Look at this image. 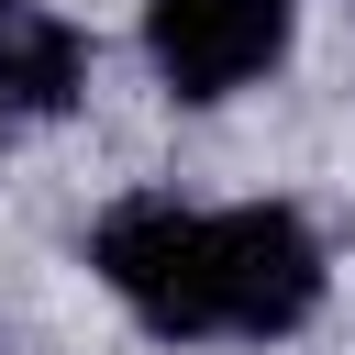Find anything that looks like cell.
Segmentation results:
<instances>
[{"label": "cell", "mask_w": 355, "mask_h": 355, "mask_svg": "<svg viewBox=\"0 0 355 355\" xmlns=\"http://www.w3.org/2000/svg\"><path fill=\"white\" fill-rule=\"evenodd\" d=\"M89 266L166 344H277L322 311V244L277 200H233V211L111 200L89 222Z\"/></svg>", "instance_id": "6da1fadb"}, {"label": "cell", "mask_w": 355, "mask_h": 355, "mask_svg": "<svg viewBox=\"0 0 355 355\" xmlns=\"http://www.w3.org/2000/svg\"><path fill=\"white\" fill-rule=\"evenodd\" d=\"M144 55L178 100H233L288 55V0H144Z\"/></svg>", "instance_id": "7a4b0ae2"}, {"label": "cell", "mask_w": 355, "mask_h": 355, "mask_svg": "<svg viewBox=\"0 0 355 355\" xmlns=\"http://www.w3.org/2000/svg\"><path fill=\"white\" fill-rule=\"evenodd\" d=\"M89 89V33L44 0H0V122H55Z\"/></svg>", "instance_id": "3957f363"}]
</instances>
